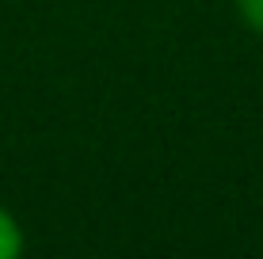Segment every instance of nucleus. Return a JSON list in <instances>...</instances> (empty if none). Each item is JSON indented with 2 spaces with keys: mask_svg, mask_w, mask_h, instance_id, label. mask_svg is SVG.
I'll return each instance as SVG.
<instances>
[{
  "mask_svg": "<svg viewBox=\"0 0 263 259\" xmlns=\"http://www.w3.org/2000/svg\"><path fill=\"white\" fill-rule=\"evenodd\" d=\"M20 252H23V229L12 210L0 206V259H15Z\"/></svg>",
  "mask_w": 263,
  "mask_h": 259,
  "instance_id": "nucleus-1",
  "label": "nucleus"
},
{
  "mask_svg": "<svg viewBox=\"0 0 263 259\" xmlns=\"http://www.w3.org/2000/svg\"><path fill=\"white\" fill-rule=\"evenodd\" d=\"M237 12H240V19L248 23L252 31L263 34V0H237Z\"/></svg>",
  "mask_w": 263,
  "mask_h": 259,
  "instance_id": "nucleus-2",
  "label": "nucleus"
}]
</instances>
